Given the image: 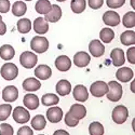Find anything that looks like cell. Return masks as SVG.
Listing matches in <instances>:
<instances>
[{
  "instance_id": "obj_3",
  "label": "cell",
  "mask_w": 135,
  "mask_h": 135,
  "mask_svg": "<svg viewBox=\"0 0 135 135\" xmlns=\"http://www.w3.org/2000/svg\"><path fill=\"white\" fill-rule=\"evenodd\" d=\"M38 62V59H37V55L32 52H29V51H25L21 54L20 56V63L21 65L24 67V68H27V69H30V68H33L36 66Z\"/></svg>"
},
{
  "instance_id": "obj_49",
  "label": "cell",
  "mask_w": 135,
  "mask_h": 135,
  "mask_svg": "<svg viewBox=\"0 0 135 135\" xmlns=\"http://www.w3.org/2000/svg\"><path fill=\"white\" fill-rule=\"evenodd\" d=\"M25 1H31V0H25Z\"/></svg>"
},
{
  "instance_id": "obj_7",
  "label": "cell",
  "mask_w": 135,
  "mask_h": 135,
  "mask_svg": "<svg viewBox=\"0 0 135 135\" xmlns=\"http://www.w3.org/2000/svg\"><path fill=\"white\" fill-rule=\"evenodd\" d=\"M12 116H13V119L15 120V122H17V123H26L30 119L29 111L21 106H17L16 108H14Z\"/></svg>"
},
{
  "instance_id": "obj_13",
  "label": "cell",
  "mask_w": 135,
  "mask_h": 135,
  "mask_svg": "<svg viewBox=\"0 0 135 135\" xmlns=\"http://www.w3.org/2000/svg\"><path fill=\"white\" fill-rule=\"evenodd\" d=\"M110 57L112 60V64H114L116 67H120L124 64L126 62V57H124V52L123 50L117 48V49H114L110 53Z\"/></svg>"
},
{
  "instance_id": "obj_40",
  "label": "cell",
  "mask_w": 135,
  "mask_h": 135,
  "mask_svg": "<svg viewBox=\"0 0 135 135\" xmlns=\"http://www.w3.org/2000/svg\"><path fill=\"white\" fill-rule=\"evenodd\" d=\"M10 10V1L9 0H0V12L7 13Z\"/></svg>"
},
{
  "instance_id": "obj_26",
  "label": "cell",
  "mask_w": 135,
  "mask_h": 135,
  "mask_svg": "<svg viewBox=\"0 0 135 135\" xmlns=\"http://www.w3.org/2000/svg\"><path fill=\"white\" fill-rule=\"evenodd\" d=\"M51 2L49 0H38L36 3V11L39 14H44L46 15L50 9H51Z\"/></svg>"
},
{
  "instance_id": "obj_1",
  "label": "cell",
  "mask_w": 135,
  "mask_h": 135,
  "mask_svg": "<svg viewBox=\"0 0 135 135\" xmlns=\"http://www.w3.org/2000/svg\"><path fill=\"white\" fill-rule=\"evenodd\" d=\"M108 85V92H107V98L110 102H118L122 97V86L120 83L116 81H110L107 83Z\"/></svg>"
},
{
  "instance_id": "obj_20",
  "label": "cell",
  "mask_w": 135,
  "mask_h": 135,
  "mask_svg": "<svg viewBox=\"0 0 135 135\" xmlns=\"http://www.w3.org/2000/svg\"><path fill=\"white\" fill-rule=\"evenodd\" d=\"M41 86V83L37 78H27L23 82V89L28 92H35L39 90Z\"/></svg>"
},
{
  "instance_id": "obj_33",
  "label": "cell",
  "mask_w": 135,
  "mask_h": 135,
  "mask_svg": "<svg viewBox=\"0 0 135 135\" xmlns=\"http://www.w3.org/2000/svg\"><path fill=\"white\" fill-rule=\"evenodd\" d=\"M90 135H104V127L99 122H92L89 127Z\"/></svg>"
},
{
  "instance_id": "obj_15",
  "label": "cell",
  "mask_w": 135,
  "mask_h": 135,
  "mask_svg": "<svg viewBox=\"0 0 135 135\" xmlns=\"http://www.w3.org/2000/svg\"><path fill=\"white\" fill-rule=\"evenodd\" d=\"M91 57L86 52H78L74 56V64L77 67H86L90 64Z\"/></svg>"
},
{
  "instance_id": "obj_16",
  "label": "cell",
  "mask_w": 135,
  "mask_h": 135,
  "mask_svg": "<svg viewBox=\"0 0 135 135\" xmlns=\"http://www.w3.org/2000/svg\"><path fill=\"white\" fill-rule=\"evenodd\" d=\"M116 77H117V79L121 82H128L131 79H133L134 73L131 68H129V67H122V68H119L117 70Z\"/></svg>"
},
{
  "instance_id": "obj_42",
  "label": "cell",
  "mask_w": 135,
  "mask_h": 135,
  "mask_svg": "<svg viewBox=\"0 0 135 135\" xmlns=\"http://www.w3.org/2000/svg\"><path fill=\"white\" fill-rule=\"evenodd\" d=\"M17 135H33V132L29 127H23L17 131Z\"/></svg>"
},
{
  "instance_id": "obj_24",
  "label": "cell",
  "mask_w": 135,
  "mask_h": 135,
  "mask_svg": "<svg viewBox=\"0 0 135 135\" xmlns=\"http://www.w3.org/2000/svg\"><path fill=\"white\" fill-rule=\"evenodd\" d=\"M14 55H15V51H14L13 47L10 46V44H3V46L0 48V56H1L2 60L10 61L14 57Z\"/></svg>"
},
{
  "instance_id": "obj_35",
  "label": "cell",
  "mask_w": 135,
  "mask_h": 135,
  "mask_svg": "<svg viewBox=\"0 0 135 135\" xmlns=\"http://www.w3.org/2000/svg\"><path fill=\"white\" fill-rule=\"evenodd\" d=\"M12 111V106L10 104H2L0 105V121H4L9 118Z\"/></svg>"
},
{
  "instance_id": "obj_17",
  "label": "cell",
  "mask_w": 135,
  "mask_h": 135,
  "mask_svg": "<svg viewBox=\"0 0 135 135\" xmlns=\"http://www.w3.org/2000/svg\"><path fill=\"white\" fill-rule=\"evenodd\" d=\"M47 118L52 123H57L63 118V111L60 107H51L47 111Z\"/></svg>"
},
{
  "instance_id": "obj_2",
  "label": "cell",
  "mask_w": 135,
  "mask_h": 135,
  "mask_svg": "<svg viewBox=\"0 0 135 135\" xmlns=\"http://www.w3.org/2000/svg\"><path fill=\"white\" fill-rule=\"evenodd\" d=\"M30 48L36 53H44L49 49V41L43 36H36L30 41Z\"/></svg>"
},
{
  "instance_id": "obj_11",
  "label": "cell",
  "mask_w": 135,
  "mask_h": 135,
  "mask_svg": "<svg viewBox=\"0 0 135 135\" xmlns=\"http://www.w3.org/2000/svg\"><path fill=\"white\" fill-rule=\"evenodd\" d=\"M62 17V9L59 6H51L50 11L46 14L44 20L47 22H51V23H55V22L60 21V18Z\"/></svg>"
},
{
  "instance_id": "obj_31",
  "label": "cell",
  "mask_w": 135,
  "mask_h": 135,
  "mask_svg": "<svg viewBox=\"0 0 135 135\" xmlns=\"http://www.w3.org/2000/svg\"><path fill=\"white\" fill-rule=\"evenodd\" d=\"M31 29V22L28 18H21L17 22V30L21 33H27Z\"/></svg>"
},
{
  "instance_id": "obj_43",
  "label": "cell",
  "mask_w": 135,
  "mask_h": 135,
  "mask_svg": "<svg viewBox=\"0 0 135 135\" xmlns=\"http://www.w3.org/2000/svg\"><path fill=\"white\" fill-rule=\"evenodd\" d=\"M7 31V25L3 23V21L0 23V35H4Z\"/></svg>"
},
{
  "instance_id": "obj_47",
  "label": "cell",
  "mask_w": 135,
  "mask_h": 135,
  "mask_svg": "<svg viewBox=\"0 0 135 135\" xmlns=\"http://www.w3.org/2000/svg\"><path fill=\"white\" fill-rule=\"evenodd\" d=\"M1 22H2V16L0 15V23H1Z\"/></svg>"
},
{
  "instance_id": "obj_21",
  "label": "cell",
  "mask_w": 135,
  "mask_h": 135,
  "mask_svg": "<svg viewBox=\"0 0 135 135\" xmlns=\"http://www.w3.org/2000/svg\"><path fill=\"white\" fill-rule=\"evenodd\" d=\"M33 29L37 33L43 35V33H47V31L49 30V24L48 22L44 20L43 17H38L33 22Z\"/></svg>"
},
{
  "instance_id": "obj_32",
  "label": "cell",
  "mask_w": 135,
  "mask_h": 135,
  "mask_svg": "<svg viewBox=\"0 0 135 135\" xmlns=\"http://www.w3.org/2000/svg\"><path fill=\"white\" fill-rule=\"evenodd\" d=\"M85 0H71V10L73 12L76 14H79L81 12H83L84 9H85Z\"/></svg>"
},
{
  "instance_id": "obj_10",
  "label": "cell",
  "mask_w": 135,
  "mask_h": 135,
  "mask_svg": "<svg viewBox=\"0 0 135 135\" xmlns=\"http://www.w3.org/2000/svg\"><path fill=\"white\" fill-rule=\"evenodd\" d=\"M103 21H104V23L108 26H117L120 23V16L117 12L110 10V11H107V12L104 13Z\"/></svg>"
},
{
  "instance_id": "obj_46",
  "label": "cell",
  "mask_w": 135,
  "mask_h": 135,
  "mask_svg": "<svg viewBox=\"0 0 135 135\" xmlns=\"http://www.w3.org/2000/svg\"><path fill=\"white\" fill-rule=\"evenodd\" d=\"M134 1H135V0H131V6L133 7V9H134Z\"/></svg>"
},
{
  "instance_id": "obj_36",
  "label": "cell",
  "mask_w": 135,
  "mask_h": 135,
  "mask_svg": "<svg viewBox=\"0 0 135 135\" xmlns=\"http://www.w3.org/2000/svg\"><path fill=\"white\" fill-rule=\"evenodd\" d=\"M65 123L68 127H70V128H73V127H76V126H78V123H79V120H78L77 118H75L70 112L68 111L66 114V116H65Z\"/></svg>"
},
{
  "instance_id": "obj_18",
  "label": "cell",
  "mask_w": 135,
  "mask_h": 135,
  "mask_svg": "<svg viewBox=\"0 0 135 135\" xmlns=\"http://www.w3.org/2000/svg\"><path fill=\"white\" fill-rule=\"evenodd\" d=\"M23 103L25 107L28 108L29 110H35L39 107V98L35 94H26L24 96Z\"/></svg>"
},
{
  "instance_id": "obj_6",
  "label": "cell",
  "mask_w": 135,
  "mask_h": 135,
  "mask_svg": "<svg viewBox=\"0 0 135 135\" xmlns=\"http://www.w3.org/2000/svg\"><path fill=\"white\" fill-rule=\"evenodd\" d=\"M90 92L95 97H102L107 94L108 92V85L104 81H95L91 86H90Z\"/></svg>"
},
{
  "instance_id": "obj_48",
  "label": "cell",
  "mask_w": 135,
  "mask_h": 135,
  "mask_svg": "<svg viewBox=\"0 0 135 135\" xmlns=\"http://www.w3.org/2000/svg\"><path fill=\"white\" fill-rule=\"evenodd\" d=\"M57 1H60V2H64V1H66V0H57Z\"/></svg>"
},
{
  "instance_id": "obj_34",
  "label": "cell",
  "mask_w": 135,
  "mask_h": 135,
  "mask_svg": "<svg viewBox=\"0 0 135 135\" xmlns=\"http://www.w3.org/2000/svg\"><path fill=\"white\" fill-rule=\"evenodd\" d=\"M122 23L128 28H132L135 26V12L134 11H130V12H128L124 16H123Z\"/></svg>"
},
{
  "instance_id": "obj_29",
  "label": "cell",
  "mask_w": 135,
  "mask_h": 135,
  "mask_svg": "<svg viewBox=\"0 0 135 135\" xmlns=\"http://www.w3.org/2000/svg\"><path fill=\"white\" fill-rule=\"evenodd\" d=\"M41 102L44 106H53V105H56L60 102V98H59L57 95L52 94V93H48V94H44L42 96Z\"/></svg>"
},
{
  "instance_id": "obj_37",
  "label": "cell",
  "mask_w": 135,
  "mask_h": 135,
  "mask_svg": "<svg viewBox=\"0 0 135 135\" xmlns=\"http://www.w3.org/2000/svg\"><path fill=\"white\" fill-rule=\"evenodd\" d=\"M0 135H13V128L8 123L0 124Z\"/></svg>"
},
{
  "instance_id": "obj_25",
  "label": "cell",
  "mask_w": 135,
  "mask_h": 135,
  "mask_svg": "<svg viewBox=\"0 0 135 135\" xmlns=\"http://www.w3.org/2000/svg\"><path fill=\"white\" fill-rule=\"evenodd\" d=\"M121 43L124 46H134L135 43V32L132 30H128L121 33L120 36Z\"/></svg>"
},
{
  "instance_id": "obj_9",
  "label": "cell",
  "mask_w": 135,
  "mask_h": 135,
  "mask_svg": "<svg viewBox=\"0 0 135 135\" xmlns=\"http://www.w3.org/2000/svg\"><path fill=\"white\" fill-rule=\"evenodd\" d=\"M89 51L94 57H99L105 53V47L99 40H92L89 44Z\"/></svg>"
},
{
  "instance_id": "obj_45",
  "label": "cell",
  "mask_w": 135,
  "mask_h": 135,
  "mask_svg": "<svg viewBox=\"0 0 135 135\" xmlns=\"http://www.w3.org/2000/svg\"><path fill=\"white\" fill-rule=\"evenodd\" d=\"M131 90H132V91L134 92V80H133V82L131 83Z\"/></svg>"
},
{
  "instance_id": "obj_50",
  "label": "cell",
  "mask_w": 135,
  "mask_h": 135,
  "mask_svg": "<svg viewBox=\"0 0 135 135\" xmlns=\"http://www.w3.org/2000/svg\"><path fill=\"white\" fill-rule=\"evenodd\" d=\"M40 135H43V134H40Z\"/></svg>"
},
{
  "instance_id": "obj_8",
  "label": "cell",
  "mask_w": 135,
  "mask_h": 135,
  "mask_svg": "<svg viewBox=\"0 0 135 135\" xmlns=\"http://www.w3.org/2000/svg\"><path fill=\"white\" fill-rule=\"evenodd\" d=\"M18 97V90L14 85H8L2 91V98L7 103H12Z\"/></svg>"
},
{
  "instance_id": "obj_39",
  "label": "cell",
  "mask_w": 135,
  "mask_h": 135,
  "mask_svg": "<svg viewBox=\"0 0 135 135\" xmlns=\"http://www.w3.org/2000/svg\"><path fill=\"white\" fill-rule=\"evenodd\" d=\"M89 6L91 9L93 10H97L99 8H102L103 3H104V0H88Z\"/></svg>"
},
{
  "instance_id": "obj_41",
  "label": "cell",
  "mask_w": 135,
  "mask_h": 135,
  "mask_svg": "<svg viewBox=\"0 0 135 135\" xmlns=\"http://www.w3.org/2000/svg\"><path fill=\"white\" fill-rule=\"evenodd\" d=\"M127 55H128V61L131 63V64H135V48H134V46H133V48H130L129 50H128V53H127Z\"/></svg>"
},
{
  "instance_id": "obj_38",
  "label": "cell",
  "mask_w": 135,
  "mask_h": 135,
  "mask_svg": "<svg viewBox=\"0 0 135 135\" xmlns=\"http://www.w3.org/2000/svg\"><path fill=\"white\" fill-rule=\"evenodd\" d=\"M107 7L111 8V9H117V8H121L123 4L126 3V0H107L106 1Z\"/></svg>"
},
{
  "instance_id": "obj_4",
  "label": "cell",
  "mask_w": 135,
  "mask_h": 135,
  "mask_svg": "<svg viewBox=\"0 0 135 135\" xmlns=\"http://www.w3.org/2000/svg\"><path fill=\"white\" fill-rule=\"evenodd\" d=\"M0 74H1L3 79L13 80L18 75V68L13 63H6L4 65H2L1 69H0Z\"/></svg>"
},
{
  "instance_id": "obj_27",
  "label": "cell",
  "mask_w": 135,
  "mask_h": 135,
  "mask_svg": "<svg viewBox=\"0 0 135 135\" xmlns=\"http://www.w3.org/2000/svg\"><path fill=\"white\" fill-rule=\"evenodd\" d=\"M27 11V7L23 1H16L12 6V13L14 16H23Z\"/></svg>"
},
{
  "instance_id": "obj_22",
  "label": "cell",
  "mask_w": 135,
  "mask_h": 135,
  "mask_svg": "<svg viewBox=\"0 0 135 135\" xmlns=\"http://www.w3.org/2000/svg\"><path fill=\"white\" fill-rule=\"evenodd\" d=\"M71 91V84L68 80H60L57 82V84H56V92H57V94L62 95V96H66L68 95Z\"/></svg>"
},
{
  "instance_id": "obj_23",
  "label": "cell",
  "mask_w": 135,
  "mask_h": 135,
  "mask_svg": "<svg viewBox=\"0 0 135 135\" xmlns=\"http://www.w3.org/2000/svg\"><path fill=\"white\" fill-rule=\"evenodd\" d=\"M69 112L75 118H77L78 120H80V119H82V118H84L86 116V108L81 104H74L70 107Z\"/></svg>"
},
{
  "instance_id": "obj_5",
  "label": "cell",
  "mask_w": 135,
  "mask_h": 135,
  "mask_svg": "<svg viewBox=\"0 0 135 135\" xmlns=\"http://www.w3.org/2000/svg\"><path fill=\"white\" fill-rule=\"evenodd\" d=\"M129 117V110L126 106L118 105L112 110V120H114L117 124H122L127 121Z\"/></svg>"
},
{
  "instance_id": "obj_12",
  "label": "cell",
  "mask_w": 135,
  "mask_h": 135,
  "mask_svg": "<svg viewBox=\"0 0 135 135\" xmlns=\"http://www.w3.org/2000/svg\"><path fill=\"white\" fill-rule=\"evenodd\" d=\"M74 98L77 100V102H85V100L89 98V92H88V90L84 85H76L75 89H74Z\"/></svg>"
},
{
  "instance_id": "obj_44",
  "label": "cell",
  "mask_w": 135,
  "mask_h": 135,
  "mask_svg": "<svg viewBox=\"0 0 135 135\" xmlns=\"http://www.w3.org/2000/svg\"><path fill=\"white\" fill-rule=\"evenodd\" d=\"M53 135H69V133L65 131V130H57V131H55Z\"/></svg>"
},
{
  "instance_id": "obj_28",
  "label": "cell",
  "mask_w": 135,
  "mask_h": 135,
  "mask_svg": "<svg viewBox=\"0 0 135 135\" xmlns=\"http://www.w3.org/2000/svg\"><path fill=\"white\" fill-rule=\"evenodd\" d=\"M46 124H47V120L42 115L35 116L33 119L31 120V127L35 130H37V131L43 130L44 128H46Z\"/></svg>"
},
{
  "instance_id": "obj_19",
  "label": "cell",
  "mask_w": 135,
  "mask_h": 135,
  "mask_svg": "<svg viewBox=\"0 0 135 135\" xmlns=\"http://www.w3.org/2000/svg\"><path fill=\"white\" fill-rule=\"evenodd\" d=\"M51 75H52V70L47 65H39L35 69V76L37 77V79L47 80L51 77Z\"/></svg>"
},
{
  "instance_id": "obj_30",
  "label": "cell",
  "mask_w": 135,
  "mask_h": 135,
  "mask_svg": "<svg viewBox=\"0 0 135 135\" xmlns=\"http://www.w3.org/2000/svg\"><path fill=\"white\" fill-rule=\"evenodd\" d=\"M99 38H100V40H102L103 42L109 43V42L112 41V39L115 38V32H114V30L110 29V28H107V27L103 28L102 30H100V32H99Z\"/></svg>"
},
{
  "instance_id": "obj_14",
  "label": "cell",
  "mask_w": 135,
  "mask_h": 135,
  "mask_svg": "<svg viewBox=\"0 0 135 135\" xmlns=\"http://www.w3.org/2000/svg\"><path fill=\"white\" fill-rule=\"evenodd\" d=\"M55 67L60 71H67V70H69L71 67V61L68 56L61 55L55 60Z\"/></svg>"
}]
</instances>
